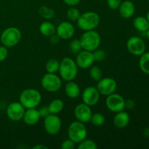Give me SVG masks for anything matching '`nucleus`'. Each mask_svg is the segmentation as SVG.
<instances>
[{
	"instance_id": "obj_41",
	"label": "nucleus",
	"mask_w": 149,
	"mask_h": 149,
	"mask_svg": "<svg viewBox=\"0 0 149 149\" xmlns=\"http://www.w3.org/2000/svg\"><path fill=\"white\" fill-rule=\"evenodd\" d=\"M143 134V136L145 137V138H149V127L145 128Z\"/></svg>"
},
{
	"instance_id": "obj_6",
	"label": "nucleus",
	"mask_w": 149,
	"mask_h": 149,
	"mask_svg": "<svg viewBox=\"0 0 149 149\" xmlns=\"http://www.w3.org/2000/svg\"><path fill=\"white\" fill-rule=\"evenodd\" d=\"M68 138L78 144L83 140L87 138V130L84 123L79 121L71 122L68 128Z\"/></svg>"
},
{
	"instance_id": "obj_15",
	"label": "nucleus",
	"mask_w": 149,
	"mask_h": 149,
	"mask_svg": "<svg viewBox=\"0 0 149 149\" xmlns=\"http://www.w3.org/2000/svg\"><path fill=\"white\" fill-rule=\"evenodd\" d=\"M75 61L78 68L81 69H87L90 68L95 62L93 52L84 50V49L81 50L77 54Z\"/></svg>"
},
{
	"instance_id": "obj_34",
	"label": "nucleus",
	"mask_w": 149,
	"mask_h": 149,
	"mask_svg": "<svg viewBox=\"0 0 149 149\" xmlns=\"http://www.w3.org/2000/svg\"><path fill=\"white\" fill-rule=\"evenodd\" d=\"M75 143L71 141V139L65 140L63 142L61 143V148L62 149H74L75 148Z\"/></svg>"
},
{
	"instance_id": "obj_22",
	"label": "nucleus",
	"mask_w": 149,
	"mask_h": 149,
	"mask_svg": "<svg viewBox=\"0 0 149 149\" xmlns=\"http://www.w3.org/2000/svg\"><path fill=\"white\" fill-rule=\"evenodd\" d=\"M133 26L140 32H146L149 29V22L146 17L138 16L133 20Z\"/></svg>"
},
{
	"instance_id": "obj_9",
	"label": "nucleus",
	"mask_w": 149,
	"mask_h": 149,
	"mask_svg": "<svg viewBox=\"0 0 149 149\" xmlns=\"http://www.w3.org/2000/svg\"><path fill=\"white\" fill-rule=\"evenodd\" d=\"M106 106L110 111L117 113L125 110V100L122 95L113 93L107 96L106 99Z\"/></svg>"
},
{
	"instance_id": "obj_37",
	"label": "nucleus",
	"mask_w": 149,
	"mask_h": 149,
	"mask_svg": "<svg viewBox=\"0 0 149 149\" xmlns=\"http://www.w3.org/2000/svg\"><path fill=\"white\" fill-rule=\"evenodd\" d=\"M135 106V103L133 100L128 99L125 100V109H133Z\"/></svg>"
},
{
	"instance_id": "obj_26",
	"label": "nucleus",
	"mask_w": 149,
	"mask_h": 149,
	"mask_svg": "<svg viewBox=\"0 0 149 149\" xmlns=\"http://www.w3.org/2000/svg\"><path fill=\"white\" fill-rule=\"evenodd\" d=\"M59 61L55 58H52V59H49L47 61L46 64H45V69L47 73L55 74L59 70Z\"/></svg>"
},
{
	"instance_id": "obj_3",
	"label": "nucleus",
	"mask_w": 149,
	"mask_h": 149,
	"mask_svg": "<svg viewBox=\"0 0 149 149\" xmlns=\"http://www.w3.org/2000/svg\"><path fill=\"white\" fill-rule=\"evenodd\" d=\"M100 17L95 12L88 11L80 15L77 23L79 29L84 31L95 30L99 26Z\"/></svg>"
},
{
	"instance_id": "obj_2",
	"label": "nucleus",
	"mask_w": 149,
	"mask_h": 149,
	"mask_svg": "<svg viewBox=\"0 0 149 149\" xmlns=\"http://www.w3.org/2000/svg\"><path fill=\"white\" fill-rule=\"evenodd\" d=\"M59 74L61 79L64 81H72L78 74V66L76 61L71 58H64L60 62Z\"/></svg>"
},
{
	"instance_id": "obj_43",
	"label": "nucleus",
	"mask_w": 149,
	"mask_h": 149,
	"mask_svg": "<svg viewBox=\"0 0 149 149\" xmlns=\"http://www.w3.org/2000/svg\"><path fill=\"white\" fill-rule=\"evenodd\" d=\"M146 18H147V20H148V22H149V10H148V13H147V15H146Z\"/></svg>"
},
{
	"instance_id": "obj_19",
	"label": "nucleus",
	"mask_w": 149,
	"mask_h": 149,
	"mask_svg": "<svg viewBox=\"0 0 149 149\" xmlns=\"http://www.w3.org/2000/svg\"><path fill=\"white\" fill-rule=\"evenodd\" d=\"M130 120V117L128 113L124 111H121L116 113L113 119V123L115 127L118 129H124L129 125Z\"/></svg>"
},
{
	"instance_id": "obj_24",
	"label": "nucleus",
	"mask_w": 149,
	"mask_h": 149,
	"mask_svg": "<svg viewBox=\"0 0 149 149\" xmlns=\"http://www.w3.org/2000/svg\"><path fill=\"white\" fill-rule=\"evenodd\" d=\"M139 66L144 74L149 75V52H145L141 55L139 60Z\"/></svg>"
},
{
	"instance_id": "obj_11",
	"label": "nucleus",
	"mask_w": 149,
	"mask_h": 149,
	"mask_svg": "<svg viewBox=\"0 0 149 149\" xmlns=\"http://www.w3.org/2000/svg\"><path fill=\"white\" fill-rule=\"evenodd\" d=\"M97 89L100 95L108 96L115 93L117 88V83L111 77H105L97 81Z\"/></svg>"
},
{
	"instance_id": "obj_25",
	"label": "nucleus",
	"mask_w": 149,
	"mask_h": 149,
	"mask_svg": "<svg viewBox=\"0 0 149 149\" xmlns=\"http://www.w3.org/2000/svg\"><path fill=\"white\" fill-rule=\"evenodd\" d=\"M39 15L46 20H50L52 19L55 15V12L50 7L47 6H41L38 10Z\"/></svg>"
},
{
	"instance_id": "obj_27",
	"label": "nucleus",
	"mask_w": 149,
	"mask_h": 149,
	"mask_svg": "<svg viewBox=\"0 0 149 149\" xmlns=\"http://www.w3.org/2000/svg\"><path fill=\"white\" fill-rule=\"evenodd\" d=\"M89 74H90V78L94 80L95 81H97V82L103 78V71H102L101 68L97 65L90 67Z\"/></svg>"
},
{
	"instance_id": "obj_14",
	"label": "nucleus",
	"mask_w": 149,
	"mask_h": 149,
	"mask_svg": "<svg viewBox=\"0 0 149 149\" xmlns=\"http://www.w3.org/2000/svg\"><path fill=\"white\" fill-rule=\"evenodd\" d=\"M93 112L90 106L84 103L77 105L74 109V116L77 121L82 123H88L90 122Z\"/></svg>"
},
{
	"instance_id": "obj_35",
	"label": "nucleus",
	"mask_w": 149,
	"mask_h": 149,
	"mask_svg": "<svg viewBox=\"0 0 149 149\" xmlns=\"http://www.w3.org/2000/svg\"><path fill=\"white\" fill-rule=\"evenodd\" d=\"M8 56V50L5 46H0V63L5 61Z\"/></svg>"
},
{
	"instance_id": "obj_38",
	"label": "nucleus",
	"mask_w": 149,
	"mask_h": 149,
	"mask_svg": "<svg viewBox=\"0 0 149 149\" xmlns=\"http://www.w3.org/2000/svg\"><path fill=\"white\" fill-rule=\"evenodd\" d=\"M60 39H60L59 36L56 34V33H55V34L52 35L51 36H49V42H50L51 44H52V45H56V44H58V42H59Z\"/></svg>"
},
{
	"instance_id": "obj_1",
	"label": "nucleus",
	"mask_w": 149,
	"mask_h": 149,
	"mask_svg": "<svg viewBox=\"0 0 149 149\" xmlns=\"http://www.w3.org/2000/svg\"><path fill=\"white\" fill-rule=\"evenodd\" d=\"M42 101V95L37 90L28 88L23 90L19 96V102L26 109L36 108Z\"/></svg>"
},
{
	"instance_id": "obj_5",
	"label": "nucleus",
	"mask_w": 149,
	"mask_h": 149,
	"mask_svg": "<svg viewBox=\"0 0 149 149\" xmlns=\"http://www.w3.org/2000/svg\"><path fill=\"white\" fill-rule=\"evenodd\" d=\"M22 33L20 29L16 27H8L4 29L0 36L1 44L6 47H13L20 42Z\"/></svg>"
},
{
	"instance_id": "obj_32",
	"label": "nucleus",
	"mask_w": 149,
	"mask_h": 149,
	"mask_svg": "<svg viewBox=\"0 0 149 149\" xmlns=\"http://www.w3.org/2000/svg\"><path fill=\"white\" fill-rule=\"evenodd\" d=\"M93 56H94L95 61H97V62H101L103 60L106 58V53L103 49H96L93 52Z\"/></svg>"
},
{
	"instance_id": "obj_40",
	"label": "nucleus",
	"mask_w": 149,
	"mask_h": 149,
	"mask_svg": "<svg viewBox=\"0 0 149 149\" xmlns=\"http://www.w3.org/2000/svg\"><path fill=\"white\" fill-rule=\"evenodd\" d=\"M33 149H47V147L45 145H42V144H40V145H36L34 146H33Z\"/></svg>"
},
{
	"instance_id": "obj_28",
	"label": "nucleus",
	"mask_w": 149,
	"mask_h": 149,
	"mask_svg": "<svg viewBox=\"0 0 149 149\" xmlns=\"http://www.w3.org/2000/svg\"><path fill=\"white\" fill-rule=\"evenodd\" d=\"M90 122L94 126L101 127L106 122V118L101 113H95L92 115Z\"/></svg>"
},
{
	"instance_id": "obj_12",
	"label": "nucleus",
	"mask_w": 149,
	"mask_h": 149,
	"mask_svg": "<svg viewBox=\"0 0 149 149\" xmlns=\"http://www.w3.org/2000/svg\"><path fill=\"white\" fill-rule=\"evenodd\" d=\"M26 109L20 102H12L6 109L7 116L13 122H19L23 119Z\"/></svg>"
},
{
	"instance_id": "obj_17",
	"label": "nucleus",
	"mask_w": 149,
	"mask_h": 149,
	"mask_svg": "<svg viewBox=\"0 0 149 149\" xmlns=\"http://www.w3.org/2000/svg\"><path fill=\"white\" fill-rule=\"evenodd\" d=\"M118 9L121 17L125 19L130 18L135 12V6L131 0H125L122 1Z\"/></svg>"
},
{
	"instance_id": "obj_10",
	"label": "nucleus",
	"mask_w": 149,
	"mask_h": 149,
	"mask_svg": "<svg viewBox=\"0 0 149 149\" xmlns=\"http://www.w3.org/2000/svg\"><path fill=\"white\" fill-rule=\"evenodd\" d=\"M127 48L132 55L141 56L146 51V44L141 38L133 36L128 39L127 42Z\"/></svg>"
},
{
	"instance_id": "obj_36",
	"label": "nucleus",
	"mask_w": 149,
	"mask_h": 149,
	"mask_svg": "<svg viewBox=\"0 0 149 149\" xmlns=\"http://www.w3.org/2000/svg\"><path fill=\"white\" fill-rule=\"evenodd\" d=\"M38 111H39V115H40V117L44 118V119H45V117H47L48 115L50 114V113H49V109H48L47 106H42V107H41L40 109H39Z\"/></svg>"
},
{
	"instance_id": "obj_31",
	"label": "nucleus",
	"mask_w": 149,
	"mask_h": 149,
	"mask_svg": "<svg viewBox=\"0 0 149 149\" xmlns=\"http://www.w3.org/2000/svg\"><path fill=\"white\" fill-rule=\"evenodd\" d=\"M69 48L70 50L72 53L74 54H78L80 51L82 49L81 47V42L80 40L78 39H74L71 41L69 44Z\"/></svg>"
},
{
	"instance_id": "obj_7",
	"label": "nucleus",
	"mask_w": 149,
	"mask_h": 149,
	"mask_svg": "<svg viewBox=\"0 0 149 149\" xmlns=\"http://www.w3.org/2000/svg\"><path fill=\"white\" fill-rule=\"evenodd\" d=\"M41 85L49 93H56L62 87V80L55 74L47 73L41 79Z\"/></svg>"
},
{
	"instance_id": "obj_21",
	"label": "nucleus",
	"mask_w": 149,
	"mask_h": 149,
	"mask_svg": "<svg viewBox=\"0 0 149 149\" xmlns=\"http://www.w3.org/2000/svg\"><path fill=\"white\" fill-rule=\"evenodd\" d=\"M39 31L43 36H51L56 33V27L53 23L49 21H44L39 26Z\"/></svg>"
},
{
	"instance_id": "obj_30",
	"label": "nucleus",
	"mask_w": 149,
	"mask_h": 149,
	"mask_svg": "<svg viewBox=\"0 0 149 149\" xmlns=\"http://www.w3.org/2000/svg\"><path fill=\"white\" fill-rule=\"evenodd\" d=\"M80 15H81V13H80L79 10L74 7L69 8L66 12L67 18H68L70 21L72 22H77V20L79 19V17Z\"/></svg>"
},
{
	"instance_id": "obj_20",
	"label": "nucleus",
	"mask_w": 149,
	"mask_h": 149,
	"mask_svg": "<svg viewBox=\"0 0 149 149\" xmlns=\"http://www.w3.org/2000/svg\"><path fill=\"white\" fill-rule=\"evenodd\" d=\"M65 93L71 99H75L79 96L80 87L78 84L74 82V81H67L65 86Z\"/></svg>"
},
{
	"instance_id": "obj_39",
	"label": "nucleus",
	"mask_w": 149,
	"mask_h": 149,
	"mask_svg": "<svg viewBox=\"0 0 149 149\" xmlns=\"http://www.w3.org/2000/svg\"><path fill=\"white\" fill-rule=\"evenodd\" d=\"M63 1L67 5L71 6V7H74V6H77L80 2L81 0H63Z\"/></svg>"
},
{
	"instance_id": "obj_18",
	"label": "nucleus",
	"mask_w": 149,
	"mask_h": 149,
	"mask_svg": "<svg viewBox=\"0 0 149 149\" xmlns=\"http://www.w3.org/2000/svg\"><path fill=\"white\" fill-rule=\"evenodd\" d=\"M40 118L39 111L36 108H34V109H26L22 119L26 125L33 126L39 122Z\"/></svg>"
},
{
	"instance_id": "obj_13",
	"label": "nucleus",
	"mask_w": 149,
	"mask_h": 149,
	"mask_svg": "<svg viewBox=\"0 0 149 149\" xmlns=\"http://www.w3.org/2000/svg\"><path fill=\"white\" fill-rule=\"evenodd\" d=\"M100 93L97 90V87L89 86L86 87L81 94L82 102L89 106H94L99 102L100 100Z\"/></svg>"
},
{
	"instance_id": "obj_29",
	"label": "nucleus",
	"mask_w": 149,
	"mask_h": 149,
	"mask_svg": "<svg viewBox=\"0 0 149 149\" xmlns=\"http://www.w3.org/2000/svg\"><path fill=\"white\" fill-rule=\"evenodd\" d=\"M97 148V146L95 141L87 138L79 143L77 146L78 149H96Z\"/></svg>"
},
{
	"instance_id": "obj_16",
	"label": "nucleus",
	"mask_w": 149,
	"mask_h": 149,
	"mask_svg": "<svg viewBox=\"0 0 149 149\" xmlns=\"http://www.w3.org/2000/svg\"><path fill=\"white\" fill-rule=\"evenodd\" d=\"M75 33V28L69 21H63L56 28V34L61 39L68 40L71 39Z\"/></svg>"
},
{
	"instance_id": "obj_23",
	"label": "nucleus",
	"mask_w": 149,
	"mask_h": 149,
	"mask_svg": "<svg viewBox=\"0 0 149 149\" xmlns=\"http://www.w3.org/2000/svg\"><path fill=\"white\" fill-rule=\"evenodd\" d=\"M47 107L49 113L52 114H58L63 109L64 103L61 99H55L49 103Z\"/></svg>"
},
{
	"instance_id": "obj_44",
	"label": "nucleus",
	"mask_w": 149,
	"mask_h": 149,
	"mask_svg": "<svg viewBox=\"0 0 149 149\" xmlns=\"http://www.w3.org/2000/svg\"><path fill=\"white\" fill-rule=\"evenodd\" d=\"M148 2H149V0H148Z\"/></svg>"
},
{
	"instance_id": "obj_8",
	"label": "nucleus",
	"mask_w": 149,
	"mask_h": 149,
	"mask_svg": "<svg viewBox=\"0 0 149 149\" xmlns=\"http://www.w3.org/2000/svg\"><path fill=\"white\" fill-rule=\"evenodd\" d=\"M62 127V122L57 114L50 113L44 120V127L49 135H55L59 133Z\"/></svg>"
},
{
	"instance_id": "obj_33",
	"label": "nucleus",
	"mask_w": 149,
	"mask_h": 149,
	"mask_svg": "<svg viewBox=\"0 0 149 149\" xmlns=\"http://www.w3.org/2000/svg\"><path fill=\"white\" fill-rule=\"evenodd\" d=\"M108 7L111 10H117L120 6L122 0H106Z\"/></svg>"
},
{
	"instance_id": "obj_42",
	"label": "nucleus",
	"mask_w": 149,
	"mask_h": 149,
	"mask_svg": "<svg viewBox=\"0 0 149 149\" xmlns=\"http://www.w3.org/2000/svg\"><path fill=\"white\" fill-rule=\"evenodd\" d=\"M146 36H147V38H148V40H149V29H148V31H147L146 32Z\"/></svg>"
},
{
	"instance_id": "obj_4",
	"label": "nucleus",
	"mask_w": 149,
	"mask_h": 149,
	"mask_svg": "<svg viewBox=\"0 0 149 149\" xmlns=\"http://www.w3.org/2000/svg\"><path fill=\"white\" fill-rule=\"evenodd\" d=\"M79 40L82 49L93 52L100 46L101 38L96 31L91 30L84 31Z\"/></svg>"
}]
</instances>
